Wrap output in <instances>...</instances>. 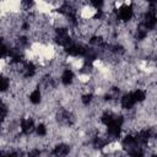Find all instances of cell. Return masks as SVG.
<instances>
[{
	"label": "cell",
	"mask_w": 157,
	"mask_h": 157,
	"mask_svg": "<svg viewBox=\"0 0 157 157\" xmlns=\"http://www.w3.org/2000/svg\"><path fill=\"white\" fill-rule=\"evenodd\" d=\"M36 132H37V135L38 136H40V137H43V136H45L47 135V126L44 125V124H38L37 126H36Z\"/></svg>",
	"instance_id": "obj_11"
},
{
	"label": "cell",
	"mask_w": 157,
	"mask_h": 157,
	"mask_svg": "<svg viewBox=\"0 0 157 157\" xmlns=\"http://www.w3.org/2000/svg\"><path fill=\"white\" fill-rule=\"evenodd\" d=\"M156 137H157V135H156Z\"/></svg>",
	"instance_id": "obj_14"
},
{
	"label": "cell",
	"mask_w": 157,
	"mask_h": 157,
	"mask_svg": "<svg viewBox=\"0 0 157 157\" xmlns=\"http://www.w3.org/2000/svg\"><path fill=\"white\" fill-rule=\"evenodd\" d=\"M20 125H21V131L25 135H29L31 132H33V130H36L34 121L31 118H22Z\"/></svg>",
	"instance_id": "obj_3"
},
{
	"label": "cell",
	"mask_w": 157,
	"mask_h": 157,
	"mask_svg": "<svg viewBox=\"0 0 157 157\" xmlns=\"http://www.w3.org/2000/svg\"><path fill=\"white\" fill-rule=\"evenodd\" d=\"M40 101H42V92H40V90L39 88L33 90L31 92V94H29V102L32 104H39Z\"/></svg>",
	"instance_id": "obj_7"
},
{
	"label": "cell",
	"mask_w": 157,
	"mask_h": 157,
	"mask_svg": "<svg viewBox=\"0 0 157 157\" xmlns=\"http://www.w3.org/2000/svg\"><path fill=\"white\" fill-rule=\"evenodd\" d=\"M27 157H40V151L38 148H33V150H31L28 152Z\"/></svg>",
	"instance_id": "obj_12"
},
{
	"label": "cell",
	"mask_w": 157,
	"mask_h": 157,
	"mask_svg": "<svg viewBox=\"0 0 157 157\" xmlns=\"http://www.w3.org/2000/svg\"><path fill=\"white\" fill-rule=\"evenodd\" d=\"M151 157H157V155H152V156H151Z\"/></svg>",
	"instance_id": "obj_13"
},
{
	"label": "cell",
	"mask_w": 157,
	"mask_h": 157,
	"mask_svg": "<svg viewBox=\"0 0 157 157\" xmlns=\"http://www.w3.org/2000/svg\"><path fill=\"white\" fill-rule=\"evenodd\" d=\"M132 96H134L135 102H137V103L144 102V101L146 99V92H145L144 90H140V88L135 90V91L132 92Z\"/></svg>",
	"instance_id": "obj_8"
},
{
	"label": "cell",
	"mask_w": 157,
	"mask_h": 157,
	"mask_svg": "<svg viewBox=\"0 0 157 157\" xmlns=\"http://www.w3.org/2000/svg\"><path fill=\"white\" fill-rule=\"evenodd\" d=\"M117 16H118V20L123 22H128L134 17V7L130 4H124L118 9Z\"/></svg>",
	"instance_id": "obj_1"
},
{
	"label": "cell",
	"mask_w": 157,
	"mask_h": 157,
	"mask_svg": "<svg viewBox=\"0 0 157 157\" xmlns=\"http://www.w3.org/2000/svg\"><path fill=\"white\" fill-rule=\"evenodd\" d=\"M135 99H134V96H132V92L130 93H125L121 98H120V104L124 109H131L135 104Z\"/></svg>",
	"instance_id": "obj_5"
},
{
	"label": "cell",
	"mask_w": 157,
	"mask_h": 157,
	"mask_svg": "<svg viewBox=\"0 0 157 157\" xmlns=\"http://www.w3.org/2000/svg\"><path fill=\"white\" fill-rule=\"evenodd\" d=\"M61 82L65 86H69V85H71L74 82V72H72V70H70V69L64 70V72L61 75Z\"/></svg>",
	"instance_id": "obj_6"
},
{
	"label": "cell",
	"mask_w": 157,
	"mask_h": 157,
	"mask_svg": "<svg viewBox=\"0 0 157 157\" xmlns=\"http://www.w3.org/2000/svg\"><path fill=\"white\" fill-rule=\"evenodd\" d=\"M142 25L147 28V29H153L157 26V13L147 10L144 15H142Z\"/></svg>",
	"instance_id": "obj_2"
},
{
	"label": "cell",
	"mask_w": 157,
	"mask_h": 157,
	"mask_svg": "<svg viewBox=\"0 0 157 157\" xmlns=\"http://www.w3.org/2000/svg\"><path fill=\"white\" fill-rule=\"evenodd\" d=\"M92 101H93V94H92V93L86 92L85 94H82V96H81V102H82V104H85V105L91 104V103H92Z\"/></svg>",
	"instance_id": "obj_9"
},
{
	"label": "cell",
	"mask_w": 157,
	"mask_h": 157,
	"mask_svg": "<svg viewBox=\"0 0 157 157\" xmlns=\"http://www.w3.org/2000/svg\"><path fill=\"white\" fill-rule=\"evenodd\" d=\"M10 88V78L5 75L1 76V91L2 92H6L7 90Z\"/></svg>",
	"instance_id": "obj_10"
},
{
	"label": "cell",
	"mask_w": 157,
	"mask_h": 157,
	"mask_svg": "<svg viewBox=\"0 0 157 157\" xmlns=\"http://www.w3.org/2000/svg\"><path fill=\"white\" fill-rule=\"evenodd\" d=\"M69 152H70L69 145H66V144H59V145H56L53 148L52 155L54 157H66L69 155Z\"/></svg>",
	"instance_id": "obj_4"
}]
</instances>
